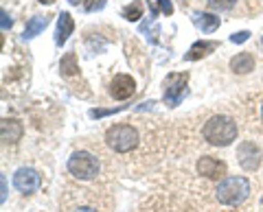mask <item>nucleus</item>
Wrapping results in <instances>:
<instances>
[{"mask_svg": "<svg viewBox=\"0 0 263 212\" xmlns=\"http://www.w3.org/2000/svg\"><path fill=\"white\" fill-rule=\"evenodd\" d=\"M134 92H136V83L129 75H117L112 79V83H110V96L112 99L127 101L129 96H134Z\"/></svg>", "mask_w": 263, "mask_h": 212, "instance_id": "nucleus-11", "label": "nucleus"}, {"mask_svg": "<svg viewBox=\"0 0 263 212\" xmlns=\"http://www.w3.org/2000/svg\"><path fill=\"white\" fill-rule=\"evenodd\" d=\"M121 110H125V105H121V108H114V110H90V116H92V118H101V116H108V114L121 112Z\"/></svg>", "mask_w": 263, "mask_h": 212, "instance_id": "nucleus-23", "label": "nucleus"}, {"mask_svg": "<svg viewBox=\"0 0 263 212\" xmlns=\"http://www.w3.org/2000/svg\"><path fill=\"white\" fill-rule=\"evenodd\" d=\"M105 3H108V0H84V9L86 11H101L103 7H105Z\"/></svg>", "mask_w": 263, "mask_h": 212, "instance_id": "nucleus-21", "label": "nucleus"}, {"mask_svg": "<svg viewBox=\"0 0 263 212\" xmlns=\"http://www.w3.org/2000/svg\"><path fill=\"white\" fill-rule=\"evenodd\" d=\"M217 46H219L217 42H195V44L186 51L184 59H186V61H197V59H202V57H206L209 53H213Z\"/></svg>", "mask_w": 263, "mask_h": 212, "instance_id": "nucleus-16", "label": "nucleus"}, {"mask_svg": "<svg viewBox=\"0 0 263 212\" xmlns=\"http://www.w3.org/2000/svg\"><path fill=\"white\" fill-rule=\"evenodd\" d=\"M202 136L204 140L213 146H228L235 142L237 138V123L235 118L226 116V114H217L211 116L202 127Z\"/></svg>", "mask_w": 263, "mask_h": 212, "instance_id": "nucleus-2", "label": "nucleus"}, {"mask_svg": "<svg viewBox=\"0 0 263 212\" xmlns=\"http://www.w3.org/2000/svg\"><path fill=\"white\" fill-rule=\"evenodd\" d=\"M186 83L189 75L186 72H171L164 79V103L169 108H178L180 101L186 96Z\"/></svg>", "mask_w": 263, "mask_h": 212, "instance_id": "nucleus-7", "label": "nucleus"}, {"mask_svg": "<svg viewBox=\"0 0 263 212\" xmlns=\"http://www.w3.org/2000/svg\"><path fill=\"white\" fill-rule=\"evenodd\" d=\"M0 199H7V179H5V175H3V195H0Z\"/></svg>", "mask_w": 263, "mask_h": 212, "instance_id": "nucleus-27", "label": "nucleus"}, {"mask_svg": "<svg viewBox=\"0 0 263 212\" xmlns=\"http://www.w3.org/2000/svg\"><path fill=\"white\" fill-rule=\"evenodd\" d=\"M237 162L243 171H257L261 164V149L252 140H243L237 146Z\"/></svg>", "mask_w": 263, "mask_h": 212, "instance_id": "nucleus-9", "label": "nucleus"}, {"mask_svg": "<svg viewBox=\"0 0 263 212\" xmlns=\"http://www.w3.org/2000/svg\"><path fill=\"white\" fill-rule=\"evenodd\" d=\"M138 212H195L189 199L180 197L176 193H156L147 197Z\"/></svg>", "mask_w": 263, "mask_h": 212, "instance_id": "nucleus-4", "label": "nucleus"}, {"mask_svg": "<svg viewBox=\"0 0 263 212\" xmlns=\"http://www.w3.org/2000/svg\"><path fill=\"white\" fill-rule=\"evenodd\" d=\"M22 123H18L15 118H5L3 120V127H0V134H3V140L5 142H18L22 138Z\"/></svg>", "mask_w": 263, "mask_h": 212, "instance_id": "nucleus-13", "label": "nucleus"}, {"mask_svg": "<svg viewBox=\"0 0 263 212\" xmlns=\"http://www.w3.org/2000/svg\"><path fill=\"white\" fill-rule=\"evenodd\" d=\"M215 199L221 206H239L241 201L250 195V182L246 177H224L221 182L215 186Z\"/></svg>", "mask_w": 263, "mask_h": 212, "instance_id": "nucleus-3", "label": "nucleus"}, {"mask_svg": "<svg viewBox=\"0 0 263 212\" xmlns=\"http://www.w3.org/2000/svg\"><path fill=\"white\" fill-rule=\"evenodd\" d=\"M250 39V31H239V33H233L230 35V42L233 44H243Z\"/></svg>", "mask_w": 263, "mask_h": 212, "instance_id": "nucleus-22", "label": "nucleus"}, {"mask_svg": "<svg viewBox=\"0 0 263 212\" xmlns=\"http://www.w3.org/2000/svg\"><path fill=\"white\" fill-rule=\"evenodd\" d=\"M68 3H70V5H79V0H68Z\"/></svg>", "mask_w": 263, "mask_h": 212, "instance_id": "nucleus-29", "label": "nucleus"}, {"mask_svg": "<svg viewBox=\"0 0 263 212\" xmlns=\"http://www.w3.org/2000/svg\"><path fill=\"white\" fill-rule=\"evenodd\" d=\"M193 24L197 29H202L204 33H215V31L219 29V18L213 13H193Z\"/></svg>", "mask_w": 263, "mask_h": 212, "instance_id": "nucleus-15", "label": "nucleus"}, {"mask_svg": "<svg viewBox=\"0 0 263 212\" xmlns=\"http://www.w3.org/2000/svg\"><path fill=\"white\" fill-rule=\"evenodd\" d=\"M0 15H3V31L11 29V18H9V15H7V11L3 9V13H0Z\"/></svg>", "mask_w": 263, "mask_h": 212, "instance_id": "nucleus-26", "label": "nucleus"}, {"mask_svg": "<svg viewBox=\"0 0 263 212\" xmlns=\"http://www.w3.org/2000/svg\"><path fill=\"white\" fill-rule=\"evenodd\" d=\"M158 7H160V11L167 13V15L174 13V5H171V0H158Z\"/></svg>", "mask_w": 263, "mask_h": 212, "instance_id": "nucleus-25", "label": "nucleus"}, {"mask_svg": "<svg viewBox=\"0 0 263 212\" xmlns=\"http://www.w3.org/2000/svg\"><path fill=\"white\" fill-rule=\"evenodd\" d=\"M230 68L237 75H248V72L254 70V55L252 53H239L237 57L230 59Z\"/></svg>", "mask_w": 263, "mask_h": 212, "instance_id": "nucleus-14", "label": "nucleus"}, {"mask_svg": "<svg viewBox=\"0 0 263 212\" xmlns=\"http://www.w3.org/2000/svg\"><path fill=\"white\" fill-rule=\"evenodd\" d=\"M121 15L129 22H136L138 18H143V3H138V0H132V5H127L125 9L121 11Z\"/></svg>", "mask_w": 263, "mask_h": 212, "instance_id": "nucleus-19", "label": "nucleus"}, {"mask_svg": "<svg viewBox=\"0 0 263 212\" xmlns=\"http://www.w3.org/2000/svg\"><path fill=\"white\" fill-rule=\"evenodd\" d=\"M206 5L215 11H230V9H235L237 0H206Z\"/></svg>", "mask_w": 263, "mask_h": 212, "instance_id": "nucleus-20", "label": "nucleus"}, {"mask_svg": "<svg viewBox=\"0 0 263 212\" xmlns=\"http://www.w3.org/2000/svg\"><path fill=\"white\" fill-rule=\"evenodd\" d=\"M248 108H252V110H254V120H259L261 127H263V99H261V103H259V105H248Z\"/></svg>", "mask_w": 263, "mask_h": 212, "instance_id": "nucleus-24", "label": "nucleus"}, {"mask_svg": "<svg viewBox=\"0 0 263 212\" xmlns=\"http://www.w3.org/2000/svg\"><path fill=\"white\" fill-rule=\"evenodd\" d=\"M48 15H33V18L27 22V29H24V39H33L35 35H40L42 31L48 27Z\"/></svg>", "mask_w": 263, "mask_h": 212, "instance_id": "nucleus-17", "label": "nucleus"}, {"mask_svg": "<svg viewBox=\"0 0 263 212\" xmlns=\"http://www.w3.org/2000/svg\"><path fill=\"white\" fill-rule=\"evenodd\" d=\"M37 3H42V5H53L55 0H37Z\"/></svg>", "mask_w": 263, "mask_h": 212, "instance_id": "nucleus-28", "label": "nucleus"}, {"mask_svg": "<svg viewBox=\"0 0 263 212\" xmlns=\"http://www.w3.org/2000/svg\"><path fill=\"white\" fill-rule=\"evenodd\" d=\"M72 29H75V22H72L70 13L62 11V13H60V20H57V33H55V44H57V46L66 44V39L70 37Z\"/></svg>", "mask_w": 263, "mask_h": 212, "instance_id": "nucleus-12", "label": "nucleus"}, {"mask_svg": "<svg viewBox=\"0 0 263 212\" xmlns=\"http://www.w3.org/2000/svg\"><path fill=\"white\" fill-rule=\"evenodd\" d=\"M99 160L88 151H75L72 156L68 158V173L75 177V179H81V182H90L99 175Z\"/></svg>", "mask_w": 263, "mask_h": 212, "instance_id": "nucleus-6", "label": "nucleus"}, {"mask_svg": "<svg viewBox=\"0 0 263 212\" xmlns=\"http://www.w3.org/2000/svg\"><path fill=\"white\" fill-rule=\"evenodd\" d=\"M95 190L88 188H68V195L64 197L66 212H108L99 203V195H92Z\"/></svg>", "mask_w": 263, "mask_h": 212, "instance_id": "nucleus-5", "label": "nucleus"}, {"mask_svg": "<svg viewBox=\"0 0 263 212\" xmlns=\"http://www.w3.org/2000/svg\"><path fill=\"white\" fill-rule=\"evenodd\" d=\"M138 123L143 125L121 123L105 129L103 140L108 144V149L121 158H138V153L147 149L154 153V146H147V136H152L156 127L152 125V120H138Z\"/></svg>", "mask_w": 263, "mask_h": 212, "instance_id": "nucleus-1", "label": "nucleus"}, {"mask_svg": "<svg viewBox=\"0 0 263 212\" xmlns=\"http://www.w3.org/2000/svg\"><path fill=\"white\" fill-rule=\"evenodd\" d=\"M13 186L15 190H20L22 195H33L40 186H42V177L35 168H29V166H22L15 171L13 175Z\"/></svg>", "mask_w": 263, "mask_h": 212, "instance_id": "nucleus-8", "label": "nucleus"}, {"mask_svg": "<svg viewBox=\"0 0 263 212\" xmlns=\"http://www.w3.org/2000/svg\"><path fill=\"white\" fill-rule=\"evenodd\" d=\"M60 70L64 77H72V75H79V66H77V55L75 53H66L60 61Z\"/></svg>", "mask_w": 263, "mask_h": 212, "instance_id": "nucleus-18", "label": "nucleus"}, {"mask_svg": "<svg viewBox=\"0 0 263 212\" xmlns=\"http://www.w3.org/2000/svg\"><path fill=\"white\" fill-rule=\"evenodd\" d=\"M197 173H200L202 177H206V179H217V182H221V179L226 177V162H221L217 158H213V156H202L200 160H197Z\"/></svg>", "mask_w": 263, "mask_h": 212, "instance_id": "nucleus-10", "label": "nucleus"}]
</instances>
